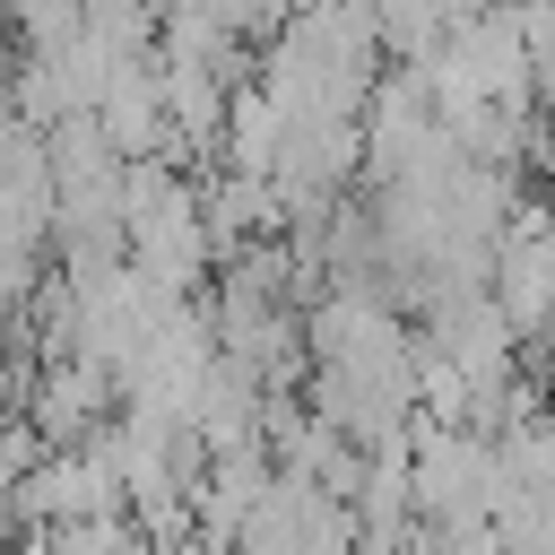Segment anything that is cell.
<instances>
[{
  "label": "cell",
  "mask_w": 555,
  "mask_h": 555,
  "mask_svg": "<svg viewBox=\"0 0 555 555\" xmlns=\"http://www.w3.org/2000/svg\"><path fill=\"white\" fill-rule=\"evenodd\" d=\"M529 382H538V390L555 399V321H546V330L529 338Z\"/></svg>",
  "instance_id": "7a4b0ae2"
},
{
  "label": "cell",
  "mask_w": 555,
  "mask_h": 555,
  "mask_svg": "<svg viewBox=\"0 0 555 555\" xmlns=\"http://www.w3.org/2000/svg\"><path fill=\"white\" fill-rule=\"evenodd\" d=\"M494 304L520 338H538L555 321V217L538 199H520V217L494 243Z\"/></svg>",
  "instance_id": "6da1fadb"
},
{
  "label": "cell",
  "mask_w": 555,
  "mask_h": 555,
  "mask_svg": "<svg viewBox=\"0 0 555 555\" xmlns=\"http://www.w3.org/2000/svg\"><path fill=\"white\" fill-rule=\"evenodd\" d=\"M399 555H460V546H451V538H442V529H416V538H408V546H399Z\"/></svg>",
  "instance_id": "277c9868"
},
{
  "label": "cell",
  "mask_w": 555,
  "mask_h": 555,
  "mask_svg": "<svg viewBox=\"0 0 555 555\" xmlns=\"http://www.w3.org/2000/svg\"><path fill=\"white\" fill-rule=\"evenodd\" d=\"M9 555H61V538H52V529H17V546H9Z\"/></svg>",
  "instance_id": "3957f363"
}]
</instances>
